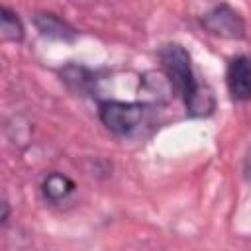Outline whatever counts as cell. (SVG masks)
<instances>
[{"label":"cell","instance_id":"6","mask_svg":"<svg viewBox=\"0 0 251 251\" xmlns=\"http://www.w3.org/2000/svg\"><path fill=\"white\" fill-rule=\"evenodd\" d=\"M76 190V184L71 176L63 175V173H49L43 182H41V194L47 202L51 204H61L65 202L73 192Z\"/></svg>","mask_w":251,"mask_h":251},{"label":"cell","instance_id":"9","mask_svg":"<svg viewBox=\"0 0 251 251\" xmlns=\"http://www.w3.org/2000/svg\"><path fill=\"white\" fill-rule=\"evenodd\" d=\"M143 92L153 100L163 102L169 98V94H173V86L165 73H147L143 76Z\"/></svg>","mask_w":251,"mask_h":251},{"label":"cell","instance_id":"4","mask_svg":"<svg viewBox=\"0 0 251 251\" xmlns=\"http://www.w3.org/2000/svg\"><path fill=\"white\" fill-rule=\"evenodd\" d=\"M226 84L231 100L249 102L251 100V57L237 55L227 63Z\"/></svg>","mask_w":251,"mask_h":251},{"label":"cell","instance_id":"11","mask_svg":"<svg viewBox=\"0 0 251 251\" xmlns=\"http://www.w3.org/2000/svg\"><path fill=\"white\" fill-rule=\"evenodd\" d=\"M0 220H2V226L8 224V220H10V204L6 200L2 202V216H0Z\"/></svg>","mask_w":251,"mask_h":251},{"label":"cell","instance_id":"3","mask_svg":"<svg viewBox=\"0 0 251 251\" xmlns=\"http://www.w3.org/2000/svg\"><path fill=\"white\" fill-rule=\"evenodd\" d=\"M200 25L222 39H243L245 37V22L241 14L229 4H216L208 12L200 16Z\"/></svg>","mask_w":251,"mask_h":251},{"label":"cell","instance_id":"10","mask_svg":"<svg viewBox=\"0 0 251 251\" xmlns=\"http://www.w3.org/2000/svg\"><path fill=\"white\" fill-rule=\"evenodd\" d=\"M243 173H245V178L251 180V147L245 155V161H243Z\"/></svg>","mask_w":251,"mask_h":251},{"label":"cell","instance_id":"2","mask_svg":"<svg viewBox=\"0 0 251 251\" xmlns=\"http://www.w3.org/2000/svg\"><path fill=\"white\" fill-rule=\"evenodd\" d=\"M145 116V106L139 102H124V100H102L98 104V118L102 126L116 135L133 133Z\"/></svg>","mask_w":251,"mask_h":251},{"label":"cell","instance_id":"5","mask_svg":"<svg viewBox=\"0 0 251 251\" xmlns=\"http://www.w3.org/2000/svg\"><path fill=\"white\" fill-rule=\"evenodd\" d=\"M33 24L37 27V31L43 37L49 39H57V41H73L76 37V29L63 18H59L57 14L51 12H39L33 16Z\"/></svg>","mask_w":251,"mask_h":251},{"label":"cell","instance_id":"7","mask_svg":"<svg viewBox=\"0 0 251 251\" xmlns=\"http://www.w3.org/2000/svg\"><path fill=\"white\" fill-rule=\"evenodd\" d=\"M61 80L76 94H90V90L94 88V73L82 65H67L61 69Z\"/></svg>","mask_w":251,"mask_h":251},{"label":"cell","instance_id":"8","mask_svg":"<svg viewBox=\"0 0 251 251\" xmlns=\"http://www.w3.org/2000/svg\"><path fill=\"white\" fill-rule=\"evenodd\" d=\"M0 35L4 41H14V43H20L25 35L22 20L8 6H0Z\"/></svg>","mask_w":251,"mask_h":251},{"label":"cell","instance_id":"1","mask_svg":"<svg viewBox=\"0 0 251 251\" xmlns=\"http://www.w3.org/2000/svg\"><path fill=\"white\" fill-rule=\"evenodd\" d=\"M159 59L173 90L184 100L186 112L194 118L210 116L216 110V96L208 84L198 80L190 53L180 43H167L161 47Z\"/></svg>","mask_w":251,"mask_h":251}]
</instances>
